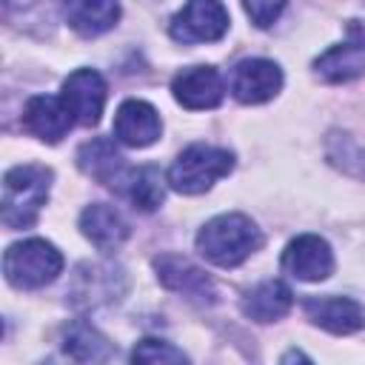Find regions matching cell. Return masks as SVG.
<instances>
[{
	"label": "cell",
	"instance_id": "6da1fadb",
	"mask_svg": "<svg viewBox=\"0 0 365 365\" xmlns=\"http://www.w3.org/2000/svg\"><path fill=\"white\" fill-rule=\"evenodd\" d=\"M262 245V231L245 214H220L197 231V251L220 268L245 262Z\"/></svg>",
	"mask_w": 365,
	"mask_h": 365
},
{
	"label": "cell",
	"instance_id": "7a4b0ae2",
	"mask_svg": "<svg viewBox=\"0 0 365 365\" xmlns=\"http://www.w3.org/2000/svg\"><path fill=\"white\" fill-rule=\"evenodd\" d=\"M51 168L46 165H14L3 177V222L9 228H29L37 222L40 208L48 200Z\"/></svg>",
	"mask_w": 365,
	"mask_h": 365
},
{
	"label": "cell",
	"instance_id": "3957f363",
	"mask_svg": "<svg viewBox=\"0 0 365 365\" xmlns=\"http://www.w3.org/2000/svg\"><path fill=\"white\" fill-rule=\"evenodd\" d=\"M234 168V154L220 145L194 143L177 154L168 168V185L180 194H202Z\"/></svg>",
	"mask_w": 365,
	"mask_h": 365
},
{
	"label": "cell",
	"instance_id": "277c9868",
	"mask_svg": "<svg viewBox=\"0 0 365 365\" xmlns=\"http://www.w3.org/2000/svg\"><path fill=\"white\" fill-rule=\"evenodd\" d=\"M63 271V254L40 237L14 242L3 254V274L14 288H43Z\"/></svg>",
	"mask_w": 365,
	"mask_h": 365
},
{
	"label": "cell",
	"instance_id": "5b68a950",
	"mask_svg": "<svg viewBox=\"0 0 365 365\" xmlns=\"http://www.w3.org/2000/svg\"><path fill=\"white\" fill-rule=\"evenodd\" d=\"M125 294V274L114 262H83L74 268L68 297L77 308H97L117 302Z\"/></svg>",
	"mask_w": 365,
	"mask_h": 365
},
{
	"label": "cell",
	"instance_id": "8992f818",
	"mask_svg": "<svg viewBox=\"0 0 365 365\" xmlns=\"http://www.w3.org/2000/svg\"><path fill=\"white\" fill-rule=\"evenodd\" d=\"M177 43H214L228 31V11L220 0H188L168 23Z\"/></svg>",
	"mask_w": 365,
	"mask_h": 365
},
{
	"label": "cell",
	"instance_id": "52a82bcc",
	"mask_svg": "<svg viewBox=\"0 0 365 365\" xmlns=\"http://www.w3.org/2000/svg\"><path fill=\"white\" fill-rule=\"evenodd\" d=\"M154 271H157V279L174 291V294H182L185 299L197 302V305H211L217 299V285L214 279L200 268L194 265L191 259L185 257H177V254H163L154 259Z\"/></svg>",
	"mask_w": 365,
	"mask_h": 365
},
{
	"label": "cell",
	"instance_id": "ba28073f",
	"mask_svg": "<svg viewBox=\"0 0 365 365\" xmlns=\"http://www.w3.org/2000/svg\"><path fill=\"white\" fill-rule=\"evenodd\" d=\"M282 271L299 282H319L334 274V251L317 234L294 237L282 251Z\"/></svg>",
	"mask_w": 365,
	"mask_h": 365
},
{
	"label": "cell",
	"instance_id": "9c48e42d",
	"mask_svg": "<svg viewBox=\"0 0 365 365\" xmlns=\"http://www.w3.org/2000/svg\"><path fill=\"white\" fill-rule=\"evenodd\" d=\"M60 97L77 125H97L106 108V80L94 68H77L63 80Z\"/></svg>",
	"mask_w": 365,
	"mask_h": 365
},
{
	"label": "cell",
	"instance_id": "30bf717a",
	"mask_svg": "<svg viewBox=\"0 0 365 365\" xmlns=\"http://www.w3.org/2000/svg\"><path fill=\"white\" fill-rule=\"evenodd\" d=\"M279 88H282V68L274 60L251 57L237 63L231 71V94L245 106L268 103L271 97L279 94Z\"/></svg>",
	"mask_w": 365,
	"mask_h": 365
},
{
	"label": "cell",
	"instance_id": "8fae6325",
	"mask_svg": "<svg viewBox=\"0 0 365 365\" xmlns=\"http://www.w3.org/2000/svg\"><path fill=\"white\" fill-rule=\"evenodd\" d=\"M174 100L191 111L217 108L225 94V83L214 66H188L171 80Z\"/></svg>",
	"mask_w": 365,
	"mask_h": 365
},
{
	"label": "cell",
	"instance_id": "7c38bea8",
	"mask_svg": "<svg viewBox=\"0 0 365 365\" xmlns=\"http://www.w3.org/2000/svg\"><path fill=\"white\" fill-rule=\"evenodd\" d=\"M302 311L314 325L331 334H354L365 328V308L351 297H336V294L305 297Z\"/></svg>",
	"mask_w": 365,
	"mask_h": 365
},
{
	"label": "cell",
	"instance_id": "4fadbf2b",
	"mask_svg": "<svg viewBox=\"0 0 365 365\" xmlns=\"http://www.w3.org/2000/svg\"><path fill=\"white\" fill-rule=\"evenodd\" d=\"M351 40L331 46L314 60V74L325 83H351L365 74V37L351 23Z\"/></svg>",
	"mask_w": 365,
	"mask_h": 365
},
{
	"label": "cell",
	"instance_id": "5bb4252c",
	"mask_svg": "<svg viewBox=\"0 0 365 365\" xmlns=\"http://www.w3.org/2000/svg\"><path fill=\"white\" fill-rule=\"evenodd\" d=\"M163 131L160 114L145 100H125L114 114V137L128 148H145L157 143Z\"/></svg>",
	"mask_w": 365,
	"mask_h": 365
},
{
	"label": "cell",
	"instance_id": "9a60e30c",
	"mask_svg": "<svg viewBox=\"0 0 365 365\" xmlns=\"http://www.w3.org/2000/svg\"><path fill=\"white\" fill-rule=\"evenodd\" d=\"M71 125H74V117L66 108L63 97L37 94L23 108V128L43 143H60Z\"/></svg>",
	"mask_w": 365,
	"mask_h": 365
},
{
	"label": "cell",
	"instance_id": "2e32d148",
	"mask_svg": "<svg viewBox=\"0 0 365 365\" xmlns=\"http://www.w3.org/2000/svg\"><path fill=\"white\" fill-rule=\"evenodd\" d=\"M165 182H168V177H163V171L157 165H137V168H125L111 182V188L123 200H128L134 208L154 211L165 200Z\"/></svg>",
	"mask_w": 365,
	"mask_h": 365
},
{
	"label": "cell",
	"instance_id": "e0dca14e",
	"mask_svg": "<svg viewBox=\"0 0 365 365\" xmlns=\"http://www.w3.org/2000/svg\"><path fill=\"white\" fill-rule=\"evenodd\" d=\"M80 231L97 251H117L128 240V222L114 205L91 202L80 214Z\"/></svg>",
	"mask_w": 365,
	"mask_h": 365
},
{
	"label": "cell",
	"instance_id": "ac0fdd59",
	"mask_svg": "<svg viewBox=\"0 0 365 365\" xmlns=\"http://www.w3.org/2000/svg\"><path fill=\"white\" fill-rule=\"evenodd\" d=\"M66 23L83 34V37H97L120 20V0H60Z\"/></svg>",
	"mask_w": 365,
	"mask_h": 365
},
{
	"label": "cell",
	"instance_id": "d6986e66",
	"mask_svg": "<svg viewBox=\"0 0 365 365\" xmlns=\"http://www.w3.org/2000/svg\"><path fill=\"white\" fill-rule=\"evenodd\" d=\"M291 305H294V294L279 279H265L242 297V314L254 322H274L285 317Z\"/></svg>",
	"mask_w": 365,
	"mask_h": 365
},
{
	"label": "cell",
	"instance_id": "ffe728a7",
	"mask_svg": "<svg viewBox=\"0 0 365 365\" xmlns=\"http://www.w3.org/2000/svg\"><path fill=\"white\" fill-rule=\"evenodd\" d=\"M77 165L83 168V174L94 177L97 182H108V185L125 171L123 154L108 137H91L88 143H83L77 151Z\"/></svg>",
	"mask_w": 365,
	"mask_h": 365
},
{
	"label": "cell",
	"instance_id": "44dd1931",
	"mask_svg": "<svg viewBox=\"0 0 365 365\" xmlns=\"http://www.w3.org/2000/svg\"><path fill=\"white\" fill-rule=\"evenodd\" d=\"M63 351H66L71 359H77V362H106V359L114 354L111 342H108L94 325H88V322H83V319H77V322H71V325L66 328Z\"/></svg>",
	"mask_w": 365,
	"mask_h": 365
},
{
	"label": "cell",
	"instance_id": "7402d4cb",
	"mask_svg": "<svg viewBox=\"0 0 365 365\" xmlns=\"http://www.w3.org/2000/svg\"><path fill=\"white\" fill-rule=\"evenodd\" d=\"M325 154L331 160V165H336L339 171L351 174V177H359L365 180V148L356 145L348 134H328V143H325Z\"/></svg>",
	"mask_w": 365,
	"mask_h": 365
},
{
	"label": "cell",
	"instance_id": "603a6c76",
	"mask_svg": "<svg viewBox=\"0 0 365 365\" xmlns=\"http://www.w3.org/2000/svg\"><path fill=\"white\" fill-rule=\"evenodd\" d=\"M131 359L134 362H185L188 356L174 348L171 342H163V339H143L134 351H131Z\"/></svg>",
	"mask_w": 365,
	"mask_h": 365
},
{
	"label": "cell",
	"instance_id": "cb8c5ba5",
	"mask_svg": "<svg viewBox=\"0 0 365 365\" xmlns=\"http://www.w3.org/2000/svg\"><path fill=\"white\" fill-rule=\"evenodd\" d=\"M285 3L288 0H242V9H245V14L251 17L254 26L268 29V26H274L279 20Z\"/></svg>",
	"mask_w": 365,
	"mask_h": 365
},
{
	"label": "cell",
	"instance_id": "d4e9b609",
	"mask_svg": "<svg viewBox=\"0 0 365 365\" xmlns=\"http://www.w3.org/2000/svg\"><path fill=\"white\" fill-rule=\"evenodd\" d=\"M40 0H3V9H6V14H14V11H29V9H34Z\"/></svg>",
	"mask_w": 365,
	"mask_h": 365
}]
</instances>
